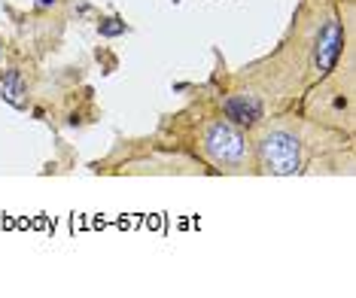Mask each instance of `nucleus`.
Instances as JSON below:
<instances>
[{"instance_id": "nucleus-4", "label": "nucleus", "mask_w": 356, "mask_h": 298, "mask_svg": "<svg viewBox=\"0 0 356 298\" xmlns=\"http://www.w3.org/2000/svg\"><path fill=\"white\" fill-rule=\"evenodd\" d=\"M229 122H234L244 131H253V128L265 119V104H262V94H253V92H241V94H229L222 101V113Z\"/></svg>"}, {"instance_id": "nucleus-2", "label": "nucleus", "mask_w": 356, "mask_h": 298, "mask_svg": "<svg viewBox=\"0 0 356 298\" xmlns=\"http://www.w3.org/2000/svg\"><path fill=\"white\" fill-rule=\"evenodd\" d=\"M305 116L329 131H353V52L341 49L335 67L307 88Z\"/></svg>"}, {"instance_id": "nucleus-3", "label": "nucleus", "mask_w": 356, "mask_h": 298, "mask_svg": "<svg viewBox=\"0 0 356 298\" xmlns=\"http://www.w3.org/2000/svg\"><path fill=\"white\" fill-rule=\"evenodd\" d=\"M195 149L207 165L220 174H253V149L244 128L229 122L225 116L204 119L195 131Z\"/></svg>"}, {"instance_id": "nucleus-1", "label": "nucleus", "mask_w": 356, "mask_h": 298, "mask_svg": "<svg viewBox=\"0 0 356 298\" xmlns=\"http://www.w3.org/2000/svg\"><path fill=\"white\" fill-rule=\"evenodd\" d=\"M329 128H323L311 119H298V116H274L262 119L253 128V167L259 174H271V176H293L302 174L311 158L326 147Z\"/></svg>"}]
</instances>
